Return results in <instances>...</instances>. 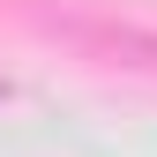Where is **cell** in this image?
Returning a JSON list of instances; mask_svg holds the SVG:
<instances>
[{"label":"cell","instance_id":"obj_1","mask_svg":"<svg viewBox=\"0 0 157 157\" xmlns=\"http://www.w3.org/2000/svg\"><path fill=\"white\" fill-rule=\"evenodd\" d=\"M45 37L82 52L90 67L157 75V23H135V15H45Z\"/></svg>","mask_w":157,"mask_h":157}]
</instances>
